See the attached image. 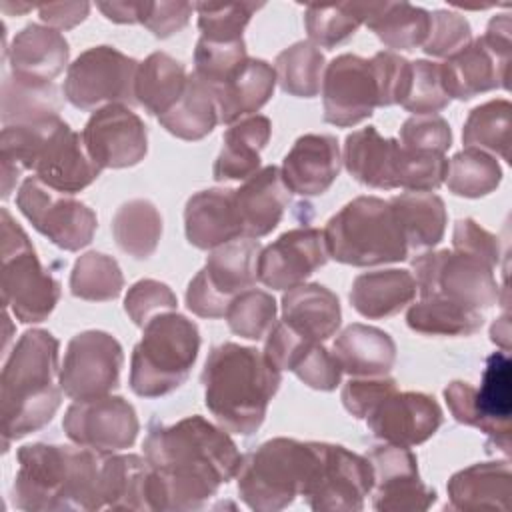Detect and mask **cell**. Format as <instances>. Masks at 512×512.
Wrapping results in <instances>:
<instances>
[{
  "instance_id": "1",
  "label": "cell",
  "mask_w": 512,
  "mask_h": 512,
  "mask_svg": "<svg viewBox=\"0 0 512 512\" xmlns=\"http://www.w3.org/2000/svg\"><path fill=\"white\" fill-rule=\"evenodd\" d=\"M142 448L150 464L148 506L160 512L204 508L242 462L228 432L198 414L174 424L152 422Z\"/></svg>"
},
{
  "instance_id": "2",
  "label": "cell",
  "mask_w": 512,
  "mask_h": 512,
  "mask_svg": "<svg viewBox=\"0 0 512 512\" xmlns=\"http://www.w3.org/2000/svg\"><path fill=\"white\" fill-rule=\"evenodd\" d=\"M106 454L80 444L36 442L22 446L16 454L14 506L26 512L102 510Z\"/></svg>"
},
{
  "instance_id": "3",
  "label": "cell",
  "mask_w": 512,
  "mask_h": 512,
  "mask_svg": "<svg viewBox=\"0 0 512 512\" xmlns=\"http://www.w3.org/2000/svg\"><path fill=\"white\" fill-rule=\"evenodd\" d=\"M0 162L4 200L22 170H32L34 178L62 194H76L88 188L102 172L90 158L82 134L72 130L60 116L34 124L4 126Z\"/></svg>"
},
{
  "instance_id": "4",
  "label": "cell",
  "mask_w": 512,
  "mask_h": 512,
  "mask_svg": "<svg viewBox=\"0 0 512 512\" xmlns=\"http://www.w3.org/2000/svg\"><path fill=\"white\" fill-rule=\"evenodd\" d=\"M60 342L48 330H26L14 344L0 374V420L4 452L14 440L44 428L60 408L56 384Z\"/></svg>"
},
{
  "instance_id": "5",
  "label": "cell",
  "mask_w": 512,
  "mask_h": 512,
  "mask_svg": "<svg viewBox=\"0 0 512 512\" xmlns=\"http://www.w3.org/2000/svg\"><path fill=\"white\" fill-rule=\"evenodd\" d=\"M204 404L216 422L232 434H254L276 396L282 374L264 352L222 342L208 352L202 370Z\"/></svg>"
},
{
  "instance_id": "6",
  "label": "cell",
  "mask_w": 512,
  "mask_h": 512,
  "mask_svg": "<svg viewBox=\"0 0 512 512\" xmlns=\"http://www.w3.org/2000/svg\"><path fill=\"white\" fill-rule=\"evenodd\" d=\"M328 256L340 264L368 268L410 256L404 232L388 200L356 196L324 226Z\"/></svg>"
},
{
  "instance_id": "7",
  "label": "cell",
  "mask_w": 512,
  "mask_h": 512,
  "mask_svg": "<svg viewBox=\"0 0 512 512\" xmlns=\"http://www.w3.org/2000/svg\"><path fill=\"white\" fill-rule=\"evenodd\" d=\"M200 352V330L178 312H164L142 328L130 358V390L140 398H160L178 390Z\"/></svg>"
},
{
  "instance_id": "8",
  "label": "cell",
  "mask_w": 512,
  "mask_h": 512,
  "mask_svg": "<svg viewBox=\"0 0 512 512\" xmlns=\"http://www.w3.org/2000/svg\"><path fill=\"white\" fill-rule=\"evenodd\" d=\"M316 464V442L272 438L242 456L236 472L240 500L256 512H278L302 496Z\"/></svg>"
},
{
  "instance_id": "9",
  "label": "cell",
  "mask_w": 512,
  "mask_h": 512,
  "mask_svg": "<svg viewBox=\"0 0 512 512\" xmlns=\"http://www.w3.org/2000/svg\"><path fill=\"white\" fill-rule=\"evenodd\" d=\"M60 300V282L42 266L22 226L2 208V304L24 324L44 322Z\"/></svg>"
},
{
  "instance_id": "10",
  "label": "cell",
  "mask_w": 512,
  "mask_h": 512,
  "mask_svg": "<svg viewBox=\"0 0 512 512\" xmlns=\"http://www.w3.org/2000/svg\"><path fill=\"white\" fill-rule=\"evenodd\" d=\"M262 244L236 238L210 250L204 268L186 288V306L200 318H224L230 302L258 280Z\"/></svg>"
},
{
  "instance_id": "11",
  "label": "cell",
  "mask_w": 512,
  "mask_h": 512,
  "mask_svg": "<svg viewBox=\"0 0 512 512\" xmlns=\"http://www.w3.org/2000/svg\"><path fill=\"white\" fill-rule=\"evenodd\" d=\"M512 22L508 14L494 16L484 36L440 64L442 84L450 98L472 100L490 90H508V68L512 60Z\"/></svg>"
},
{
  "instance_id": "12",
  "label": "cell",
  "mask_w": 512,
  "mask_h": 512,
  "mask_svg": "<svg viewBox=\"0 0 512 512\" xmlns=\"http://www.w3.org/2000/svg\"><path fill=\"white\" fill-rule=\"evenodd\" d=\"M138 64L114 46H92L68 66L62 86L64 98L86 112L110 104L134 106Z\"/></svg>"
},
{
  "instance_id": "13",
  "label": "cell",
  "mask_w": 512,
  "mask_h": 512,
  "mask_svg": "<svg viewBox=\"0 0 512 512\" xmlns=\"http://www.w3.org/2000/svg\"><path fill=\"white\" fill-rule=\"evenodd\" d=\"M412 270L422 298L442 296L480 312L500 300L494 268L470 254L458 250L422 252L412 262Z\"/></svg>"
},
{
  "instance_id": "14",
  "label": "cell",
  "mask_w": 512,
  "mask_h": 512,
  "mask_svg": "<svg viewBox=\"0 0 512 512\" xmlns=\"http://www.w3.org/2000/svg\"><path fill=\"white\" fill-rule=\"evenodd\" d=\"M374 486V470L366 456L340 444L316 442V464L302 492L316 512H360Z\"/></svg>"
},
{
  "instance_id": "15",
  "label": "cell",
  "mask_w": 512,
  "mask_h": 512,
  "mask_svg": "<svg viewBox=\"0 0 512 512\" xmlns=\"http://www.w3.org/2000/svg\"><path fill=\"white\" fill-rule=\"evenodd\" d=\"M24 218L54 246L76 252L88 246L98 228L96 212L72 194L56 192L38 178H26L16 194Z\"/></svg>"
},
{
  "instance_id": "16",
  "label": "cell",
  "mask_w": 512,
  "mask_h": 512,
  "mask_svg": "<svg viewBox=\"0 0 512 512\" xmlns=\"http://www.w3.org/2000/svg\"><path fill=\"white\" fill-rule=\"evenodd\" d=\"M124 352L104 330H84L70 338L58 374V384L72 400L110 394L120 382Z\"/></svg>"
},
{
  "instance_id": "17",
  "label": "cell",
  "mask_w": 512,
  "mask_h": 512,
  "mask_svg": "<svg viewBox=\"0 0 512 512\" xmlns=\"http://www.w3.org/2000/svg\"><path fill=\"white\" fill-rule=\"evenodd\" d=\"M324 122L350 128L370 118L380 108L378 80L368 58L340 54L324 70L322 78Z\"/></svg>"
},
{
  "instance_id": "18",
  "label": "cell",
  "mask_w": 512,
  "mask_h": 512,
  "mask_svg": "<svg viewBox=\"0 0 512 512\" xmlns=\"http://www.w3.org/2000/svg\"><path fill=\"white\" fill-rule=\"evenodd\" d=\"M62 428L74 444L100 452H120L136 442L140 422L128 400L104 394L74 400L64 414Z\"/></svg>"
},
{
  "instance_id": "19",
  "label": "cell",
  "mask_w": 512,
  "mask_h": 512,
  "mask_svg": "<svg viewBox=\"0 0 512 512\" xmlns=\"http://www.w3.org/2000/svg\"><path fill=\"white\" fill-rule=\"evenodd\" d=\"M82 140L100 170L136 166L148 152L146 124L124 104H110L92 112L84 124Z\"/></svg>"
},
{
  "instance_id": "20",
  "label": "cell",
  "mask_w": 512,
  "mask_h": 512,
  "mask_svg": "<svg viewBox=\"0 0 512 512\" xmlns=\"http://www.w3.org/2000/svg\"><path fill=\"white\" fill-rule=\"evenodd\" d=\"M510 358L508 352H494L486 358L480 388H472L462 424L478 428L488 436V446L510 456Z\"/></svg>"
},
{
  "instance_id": "21",
  "label": "cell",
  "mask_w": 512,
  "mask_h": 512,
  "mask_svg": "<svg viewBox=\"0 0 512 512\" xmlns=\"http://www.w3.org/2000/svg\"><path fill=\"white\" fill-rule=\"evenodd\" d=\"M324 232L302 226L280 234L258 258V280L272 290H290L304 284L328 262Z\"/></svg>"
},
{
  "instance_id": "22",
  "label": "cell",
  "mask_w": 512,
  "mask_h": 512,
  "mask_svg": "<svg viewBox=\"0 0 512 512\" xmlns=\"http://www.w3.org/2000/svg\"><path fill=\"white\" fill-rule=\"evenodd\" d=\"M440 404L424 392H392L368 416L370 432L388 444L418 446L442 426Z\"/></svg>"
},
{
  "instance_id": "23",
  "label": "cell",
  "mask_w": 512,
  "mask_h": 512,
  "mask_svg": "<svg viewBox=\"0 0 512 512\" xmlns=\"http://www.w3.org/2000/svg\"><path fill=\"white\" fill-rule=\"evenodd\" d=\"M340 146L332 134L300 136L282 162V180L298 196L324 194L340 174Z\"/></svg>"
},
{
  "instance_id": "24",
  "label": "cell",
  "mask_w": 512,
  "mask_h": 512,
  "mask_svg": "<svg viewBox=\"0 0 512 512\" xmlns=\"http://www.w3.org/2000/svg\"><path fill=\"white\" fill-rule=\"evenodd\" d=\"M290 204V190L278 166H264L234 190V208L242 238L268 236Z\"/></svg>"
},
{
  "instance_id": "25",
  "label": "cell",
  "mask_w": 512,
  "mask_h": 512,
  "mask_svg": "<svg viewBox=\"0 0 512 512\" xmlns=\"http://www.w3.org/2000/svg\"><path fill=\"white\" fill-rule=\"evenodd\" d=\"M402 146L396 138H384L374 126L354 130L344 140L342 162L348 174L368 188H398Z\"/></svg>"
},
{
  "instance_id": "26",
  "label": "cell",
  "mask_w": 512,
  "mask_h": 512,
  "mask_svg": "<svg viewBox=\"0 0 512 512\" xmlns=\"http://www.w3.org/2000/svg\"><path fill=\"white\" fill-rule=\"evenodd\" d=\"M184 232L190 246L214 250L242 238L234 208V190L208 188L194 192L184 208Z\"/></svg>"
},
{
  "instance_id": "27",
  "label": "cell",
  "mask_w": 512,
  "mask_h": 512,
  "mask_svg": "<svg viewBox=\"0 0 512 512\" xmlns=\"http://www.w3.org/2000/svg\"><path fill=\"white\" fill-rule=\"evenodd\" d=\"M450 510H500L510 508L512 472L508 460L478 462L454 472L446 484Z\"/></svg>"
},
{
  "instance_id": "28",
  "label": "cell",
  "mask_w": 512,
  "mask_h": 512,
  "mask_svg": "<svg viewBox=\"0 0 512 512\" xmlns=\"http://www.w3.org/2000/svg\"><path fill=\"white\" fill-rule=\"evenodd\" d=\"M70 58L66 38L42 24H26L8 48V62L14 76L52 82L64 72Z\"/></svg>"
},
{
  "instance_id": "29",
  "label": "cell",
  "mask_w": 512,
  "mask_h": 512,
  "mask_svg": "<svg viewBox=\"0 0 512 512\" xmlns=\"http://www.w3.org/2000/svg\"><path fill=\"white\" fill-rule=\"evenodd\" d=\"M282 320L302 338L324 342L340 328V300L316 282L294 286L282 296Z\"/></svg>"
},
{
  "instance_id": "30",
  "label": "cell",
  "mask_w": 512,
  "mask_h": 512,
  "mask_svg": "<svg viewBox=\"0 0 512 512\" xmlns=\"http://www.w3.org/2000/svg\"><path fill=\"white\" fill-rule=\"evenodd\" d=\"M270 134L272 122L262 114L230 124L222 138V150L214 160V180L230 182L254 176L260 170V152L266 148Z\"/></svg>"
},
{
  "instance_id": "31",
  "label": "cell",
  "mask_w": 512,
  "mask_h": 512,
  "mask_svg": "<svg viewBox=\"0 0 512 512\" xmlns=\"http://www.w3.org/2000/svg\"><path fill=\"white\" fill-rule=\"evenodd\" d=\"M332 354L350 376H386L396 364V342L388 332L356 322L336 336Z\"/></svg>"
},
{
  "instance_id": "32",
  "label": "cell",
  "mask_w": 512,
  "mask_h": 512,
  "mask_svg": "<svg viewBox=\"0 0 512 512\" xmlns=\"http://www.w3.org/2000/svg\"><path fill=\"white\" fill-rule=\"evenodd\" d=\"M416 280L412 272L400 268L364 272L354 278L350 288L352 308L368 318L380 320L398 314L416 296Z\"/></svg>"
},
{
  "instance_id": "33",
  "label": "cell",
  "mask_w": 512,
  "mask_h": 512,
  "mask_svg": "<svg viewBox=\"0 0 512 512\" xmlns=\"http://www.w3.org/2000/svg\"><path fill=\"white\" fill-rule=\"evenodd\" d=\"M276 72L262 58H248L238 72L216 90L222 124H234L256 114L274 94Z\"/></svg>"
},
{
  "instance_id": "34",
  "label": "cell",
  "mask_w": 512,
  "mask_h": 512,
  "mask_svg": "<svg viewBox=\"0 0 512 512\" xmlns=\"http://www.w3.org/2000/svg\"><path fill=\"white\" fill-rule=\"evenodd\" d=\"M364 24L392 50L420 48L430 30V12L410 2H362Z\"/></svg>"
},
{
  "instance_id": "35",
  "label": "cell",
  "mask_w": 512,
  "mask_h": 512,
  "mask_svg": "<svg viewBox=\"0 0 512 512\" xmlns=\"http://www.w3.org/2000/svg\"><path fill=\"white\" fill-rule=\"evenodd\" d=\"M390 206L404 232L408 252L418 254L442 242L446 232V206L434 192H402L392 196Z\"/></svg>"
},
{
  "instance_id": "36",
  "label": "cell",
  "mask_w": 512,
  "mask_h": 512,
  "mask_svg": "<svg viewBox=\"0 0 512 512\" xmlns=\"http://www.w3.org/2000/svg\"><path fill=\"white\" fill-rule=\"evenodd\" d=\"M158 122L162 128H166V132L180 140L194 142L206 138L220 122L214 88L200 80L194 72L188 74L182 96L168 112L158 116Z\"/></svg>"
},
{
  "instance_id": "37",
  "label": "cell",
  "mask_w": 512,
  "mask_h": 512,
  "mask_svg": "<svg viewBox=\"0 0 512 512\" xmlns=\"http://www.w3.org/2000/svg\"><path fill=\"white\" fill-rule=\"evenodd\" d=\"M188 82L186 68L166 52H152L138 64L134 96L136 104L152 116L168 112L182 96Z\"/></svg>"
},
{
  "instance_id": "38",
  "label": "cell",
  "mask_w": 512,
  "mask_h": 512,
  "mask_svg": "<svg viewBox=\"0 0 512 512\" xmlns=\"http://www.w3.org/2000/svg\"><path fill=\"white\" fill-rule=\"evenodd\" d=\"M62 100L54 82L8 74L2 82V124H34L58 118Z\"/></svg>"
},
{
  "instance_id": "39",
  "label": "cell",
  "mask_w": 512,
  "mask_h": 512,
  "mask_svg": "<svg viewBox=\"0 0 512 512\" xmlns=\"http://www.w3.org/2000/svg\"><path fill=\"white\" fill-rule=\"evenodd\" d=\"M162 214L148 198L124 202L112 216V236L116 246L134 260L150 258L162 238Z\"/></svg>"
},
{
  "instance_id": "40",
  "label": "cell",
  "mask_w": 512,
  "mask_h": 512,
  "mask_svg": "<svg viewBox=\"0 0 512 512\" xmlns=\"http://www.w3.org/2000/svg\"><path fill=\"white\" fill-rule=\"evenodd\" d=\"M150 464L138 454H106L104 462V508L150 510L148 506Z\"/></svg>"
},
{
  "instance_id": "41",
  "label": "cell",
  "mask_w": 512,
  "mask_h": 512,
  "mask_svg": "<svg viewBox=\"0 0 512 512\" xmlns=\"http://www.w3.org/2000/svg\"><path fill=\"white\" fill-rule=\"evenodd\" d=\"M406 324L424 336H472L482 328L484 316L448 298L426 296L408 308Z\"/></svg>"
},
{
  "instance_id": "42",
  "label": "cell",
  "mask_w": 512,
  "mask_h": 512,
  "mask_svg": "<svg viewBox=\"0 0 512 512\" xmlns=\"http://www.w3.org/2000/svg\"><path fill=\"white\" fill-rule=\"evenodd\" d=\"M324 70V54L308 40H300L284 48L274 62L276 82L286 94L296 98L318 96L322 88Z\"/></svg>"
},
{
  "instance_id": "43",
  "label": "cell",
  "mask_w": 512,
  "mask_h": 512,
  "mask_svg": "<svg viewBox=\"0 0 512 512\" xmlns=\"http://www.w3.org/2000/svg\"><path fill=\"white\" fill-rule=\"evenodd\" d=\"M510 114L512 104L506 98H496L470 110L462 128L466 148H478L510 162Z\"/></svg>"
},
{
  "instance_id": "44",
  "label": "cell",
  "mask_w": 512,
  "mask_h": 512,
  "mask_svg": "<svg viewBox=\"0 0 512 512\" xmlns=\"http://www.w3.org/2000/svg\"><path fill=\"white\" fill-rule=\"evenodd\" d=\"M446 186L452 194L462 198H482L492 194L502 182V166L496 156L478 150L464 148L448 160Z\"/></svg>"
},
{
  "instance_id": "45",
  "label": "cell",
  "mask_w": 512,
  "mask_h": 512,
  "mask_svg": "<svg viewBox=\"0 0 512 512\" xmlns=\"http://www.w3.org/2000/svg\"><path fill=\"white\" fill-rule=\"evenodd\" d=\"M68 284L72 296L80 300L108 302L120 296L124 274L112 256L92 250L74 262Z\"/></svg>"
},
{
  "instance_id": "46",
  "label": "cell",
  "mask_w": 512,
  "mask_h": 512,
  "mask_svg": "<svg viewBox=\"0 0 512 512\" xmlns=\"http://www.w3.org/2000/svg\"><path fill=\"white\" fill-rule=\"evenodd\" d=\"M364 24L362 2L310 4L304 10L308 42L316 48H334L346 42Z\"/></svg>"
},
{
  "instance_id": "47",
  "label": "cell",
  "mask_w": 512,
  "mask_h": 512,
  "mask_svg": "<svg viewBox=\"0 0 512 512\" xmlns=\"http://www.w3.org/2000/svg\"><path fill=\"white\" fill-rule=\"evenodd\" d=\"M276 314L278 306L272 294L248 288L230 302L224 318L236 336L246 340H262L276 324Z\"/></svg>"
},
{
  "instance_id": "48",
  "label": "cell",
  "mask_w": 512,
  "mask_h": 512,
  "mask_svg": "<svg viewBox=\"0 0 512 512\" xmlns=\"http://www.w3.org/2000/svg\"><path fill=\"white\" fill-rule=\"evenodd\" d=\"M262 2H198L194 4L198 12L200 38L212 42H236L244 40V28L260 10Z\"/></svg>"
},
{
  "instance_id": "49",
  "label": "cell",
  "mask_w": 512,
  "mask_h": 512,
  "mask_svg": "<svg viewBox=\"0 0 512 512\" xmlns=\"http://www.w3.org/2000/svg\"><path fill=\"white\" fill-rule=\"evenodd\" d=\"M450 96L444 90L440 64L430 60H414L408 68L406 88L400 98V106L418 114H436L450 104Z\"/></svg>"
},
{
  "instance_id": "50",
  "label": "cell",
  "mask_w": 512,
  "mask_h": 512,
  "mask_svg": "<svg viewBox=\"0 0 512 512\" xmlns=\"http://www.w3.org/2000/svg\"><path fill=\"white\" fill-rule=\"evenodd\" d=\"M246 60L248 52L244 40L212 42L198 38L194 48V74L216 92L238 72Z\"/></svg>"
},
{
  "instance_id": "51",
  "label": "cell",
  "mask_w": 512,
  "mask_h": 512,
  "mask_svg": "<svg viewBox=\"0 0 512 512\" xmlns=\"http://www.w3.org/2000/svg\"><path fill=\"white\" fill-rule=\"evenodd\" d=\"M372 508L378 512H424L436 502V490L420 474H404L374 484Z\"/></svg>"
},
{
  "instance_id": "52",
  "label": "cell",
  "mask_w": 512,
  "mask_h": 512,
  "mask_svg": "<svg viewBox=\"0 0 512 512\" xmlns=\"http://www.w3.org/2000/svg\"><path fill=\"white\" fill-rule=\"evenodd\" d=\"M178 306V298L172 288L160 280L144 278L134 282L124 298V310L130 320L144 328L152 318L164 312H172Z\"/></svg>"
},
{
  "instance_id": "53",
  "label": "cell",
  "mask_w": 512,
  "mask_h": 512,
  "mask_svg": "<svg viewBox=\"0 0 512 512\" xmlns=\"http://www.w3.org/2000/svg\"><path fill=\"white\" fill-rule=\"evenodd\" d=\"M472 42L470 22L452 10H436L430 14L428 38L422 44V50L428 56L450 58Z\"/></svg>"
},
{
  "instance_id": "54",
  "label": "cell",
  "mask_w": 512,
  "mask_h": 512,
  "mask_svg": "<svg viewBox=\"0 0 512 512\" xmlns=\"http://www.w3.org/2000/svg\"><path fill=\"white\" fill-rule=\"evenodd\" d=\"M290 372H294L298 380L304 382L308 388L320 392L336 390L342 378V368L336 356L328 348H324L322 342L310 344L294 362Z\"/></svg>"
},
{
  "instance_id": "55",
  "label": "cell",
  "mask_w": 512,
  "mask_h": 512,
  "mask_svg": "<svg viewBox=\"0 0 512 512\" xmlns=\"http://www.w3.org/2000/svg\"><path fill=\"white\" fill-rule=\"evenodd\" d=\"M400 144L410 150L444 154L452 146V130L440 114L410 116L400 128Z\"/></svg>"
},
{
  "instance_id": "56",
  "label": "cell",
  "mask_w": 512,
  "mask_h": 512,
  "mask_svg": "<svg viewBox=\"0 0 512 512\" xmlns=\"http://www.w3.org/2000/svg\"><path fill=\"white\" fill-rule=\"evenodd\" d=\"M396 380L386 376H352L340 392L344 408L358 420L366 416L392 392H396Z\"/></svg>"
},
{
  "instance_id": "57",
  "label": "cell",
  "mask_w": 512,
  "mask_h": 512,
  "mask_svg": "<svg viewBox=\"0 0 512 512\" xmlns=\"http://www.w3.org/2000/svg\"><path fill=\"white\" fill-rule=\"evenodd\" d=\"M452 250L470 254L488 266L496 268L500 264V240L486 228H482L476 220L472 218H460L454 224L452 232Z\"/></svg>"
},
{
  "instance_id": "58",
  "label": "cell",
  "mask_w": 512,
  "mask_h": 512,
  "mask_svg": "<svg viewBox=\"0 0 512 512\" xmlns=\"http://www.w3.org/2000/svg\"><path fill=\"white\" fill-rule=\"evenodd\" d=\"M370 62H372V68H374V74L378 80L380 108L398 104L404 94V88H406L410 62L392 50L376 52L370 58Z\"/></svg>"
},
{
  "instance_id": "59",
  "label": "cell",
  "mask_w": 512,
  "mask_h": 512,
  "mask_svg": "<svg viewBox=\"0 0 512 512\" xmlns=\"http://www.w3.org/2000/svg\"><path fill=\"white\" fill-rule=\"evenodd\" d=\"M194 4L190 2H150L144 0L142 26L148 28L156 38H170L188 26L190 16L194 12Z\"/></svg>"
},
{
  "instance_id": "60",
  "label": "cell",
  "mask_w": 512,
  "mask_h": 512,
  "mask_svg": "<svg viewBox=\"0 0 512 512\" xmlns=\"http://www.w3.org/2000/svg\"><path fill=\"white\" fill-rule=\"evenodd\" d=\"M90 12L88 2H52L40 4L38 14L44 24L54 30H70L86 20Z\"/></svg>"
},
{
  "instance_id": "61",
  "label": "cell",
  "mask_w": 512,
  "mask_h": 512,
  "mask_svg": "<svg viewBox=\"0 0 512 512\" xmlns=\"http://www.w3.org/2000/svg\"><path fill=\"white\" fill-rule=\"evenodd\" d=\"M98 10L116 24H140L144 12V0L126 2H98Z\"/></svg>"
},
{
  "instance_id": "62",
  "label": "cell",
  "mask_w": 512,
  "mask_h": 512,
  "mask_svg": "<svg viewBox=\"0 0 512 512\" xmlns=\"http://www.w3.org/2000/svg\"><path fill=\"white\" fill-rule=\"evenodd\" d=\"M510 324H508V316L504 314L502 318H498L492 328H490V340L494 344H498L502 348V352H508L510 348Z\"/></svg>"
}]
</instances>
